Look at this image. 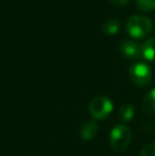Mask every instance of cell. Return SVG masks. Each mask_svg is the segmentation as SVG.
<instances>
[{
	"label": "cell",
	"mask_w": 155,
	"mask_h": 156,
	"mask_svg": "<svg viewBox=\"0 0 155 156\" xmlns=\"http://www.w3.org/2000/svg\"><path fill=\"white\" fill-rule=\"evenodd\" d=\"M153 30V21L143 15H132L126 20V31L135 39H143Z\"/></svg>",
	"instance_id": "6da1fadb"
},
{
	"label": "cell",
	"mask_w": 155,
	"mask_h": 156,
	"mask_svg": "<svg viewBox=\"0 0 155 156\" xmlns=\"http://www.w3.org/2000/svg\"><path fill=\"white\" fill-rule=\"evenodd\" d=\"M143 112L147 116L155 115V87L146 94L141 104Z\"/></svg>",
	"instance_id": "52a82bcc"
},
{
	"label": "cell",
	"mask_w": 155,
	"mask_h": 156,
	"mask_svg": "<svg viewBox=\"0 0 155 156\" xmlns=\"http://www.w3.org/2000/svg\"><path fill=\"white\" fill-rule=\"evenodd\" d=\"M129 76L136 86L147 87L152 80V69L146 63H134L129 69Z\"/></svg>",
	"instance_id": "3957f363"
},
{
	"label": "cell",
	"mask_w": 155,
	"mask_h": 156,
	"mask_svg": "<svg viewBox=\"0 0 155 156\" xmlns=\"http://www.w3.org/2000/svg\"><path fill=\"white\" fill-rule=\"evenodd\" d=\"M111 4H113L114 6H117V8H121V6H124L125 4H128L130 2V0H108Z\"/></svg>",
	"instance_id": "4fadbf2b"
},
{
	"label": "cell",
	"mask_w": 155,
	"mask_h": 156,
	"mask_svg": "<svg viewBox=\"0 0 155 156\" xmlns=\"http://www.w3.org/2000/svg\"><path fill=\"white\" fill-rule=\"evenodd\" d=\"M29 156H36V155H29Z\"/></svg>",
	"instance_id": "5bb4252c"
},
{
	"label": "cell",
	"mask_w": 155,
	"mask_h": 156,
	"mask_svg": "<svg viewBox=\"0 0 155 156\" xmlns=\"http://www.w3.org/2000/svg\"><path fill=\"white\" fill-rule=\"evenodd\" d=\"M132 140V132L129 126L118 124L114 126L110 134V144L115 152H123L129 148Z\"/></svg>",
	"instance_id": "7a4b0ae2"
},
{
	"label": "cell",
	"mask_w": 155,
	"mask_h": 156,
	"mask_svg": "<svg viewBox=\"0 0 155 156\" xmlns=\"http://www.w3.org/2000/svg\"><path fill=\"white\" fill-rule=\"evenodd\" d=\"M119 52L124 58L138 60L141 58V45L131 39H122L119 44Z\"/></svg>",
	"instance_id": "5b68a950"
},
{
	"label": "cell",
	"mask_w": 155,
	"mask_h": 156,
	"mask_svg": "<svg viewBox=\"0 0 155 156\" xmlns=\"http://www.w3.org/2000/svg\"><path fill=\"white\" fill-rule=\"evenodd\" d=\"M135 109L133 104L131 103H124L121 105L119 109V118L122 122H130L134 118Z\"/></svg>",
	"instance_id": "9c48e42d"
},
{
	"label": "cell",
	"mask_w": 155,
	"mask_h": 156,
	"mask_svg": "<svg viewBox=\"0 0 155 156\" xmlns=\"http://www.w3.org/2000/svg\"><path fill=\"white\" fill-rule=\"evenodd\" d=\"M141 58L155 63V37L149 38L141 45Z\"/></svg>",
	"instance_id": "ba28073f"
},
{
	"label": "cell",
	"mask_w": 155,
	"mask_h": 156,
	"mask_svg": "<svg viewBox=\"0 0 155 156\" xmlns=\"http://www.w3.org/2000/svg\"><path fill=\"white\" fill-rule=\"evenodd\" d=\"M139 156H155V144H149L143 147Z\"/></svg>",
	"instance_id": "7c38bea8"
},
{
	"label": "cell",
	"mask_w": 155,
	"mask_h": 156,
	"mask_svg": "<svg viewBox=\"0 0 155 156\" xmlns=\"http://www.w3.org/2000/svg\"><path fill=\"white\" fill-rule=\"evenodd\" d=\"M98 129H99V126H98L97 122L93 121V120H88V121H86L83 124L82 129H81V139L84 140V141L93 140L97 135Z\"/></svg>",
	"instance_id": "8992f818"
},
{
	"label": "cell",
	"mask_w": 155,
	"mask_h": 156,
	"mask_svg": "<svg viewBox=\"0 0 155 156\" xmlns=\"http://www.w3.org/2000/svg\"><path fill=\"white\" fill-rule=\"evenodd\" d=\"M102 31L106 35H115L120 30V21L118 19L111 18L107 19L102 25Z\"/></svg>",
	"instance_id": "30bf717a"
},
{
	"label": "cell",
	"mask_w": 155,
	"mask_h": 156,
	"mask_svg": "<svg viewBox=\"0 0 155 156\" xmlns=\"http://www.w3.org/2000/svg\"><path fill=\"white\" fill-rule=\"evenodd\" d=\"M114 109L112 100L104 96H98L89 104V114L96 120H102L107 118Z\"/></svg>",
	"instance_id": "277c9868"
},
{
	"label": "cell",
	"mask_w": 155,
	"mask_h": 156,
	"mask_svg": "<svg viewBox=\"0 0 155 156\" xmlns=\"http://www.w3.org/2000/svg\"><path fill=\"white\" fill-rule=\"evenodd\" d=\"M138 10L143 12H152L155 11V0H135Z\"/></svg>",
	"instance_id": "8fae6325"
}]
</instances>
